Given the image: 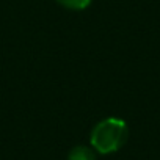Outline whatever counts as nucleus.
I'll return each instance as SVG.
<instances>
[{
    "label": "nucleus",
    "mask_w": 160,
    "mask_h": 160,
    "mask_svg": "<svg viewBox=\"0 0 160 160\" xmlns=\"http://www.w3.org/2000/svg\"><path fill=\"white\" fill-rule=\"evenodd\" d=\"M58 2L71 10H83L91 3V0H58Z\"/></svg>",
    "instance_id": "nucleus-3"
},
{
    "label": "nucleus",
    "mask_w": 160,
    "mask_h": 160,
    "mask_svg": "<svg viewBox=\"0 0 160 160\" xmlns=\"http://www.w3.org/2000/svg\"><path fill=\"white\" fill-rule=\"evenodd\" d=\"M127 124L119 118H107L98 122L91 132V146L101 154L119 151L127 141Z\"/></svg>",
    "instance_id": "nucleus-1"
},
{
    "label": "nucleus",
    "mask_w": 160,
    "mask_h": 160,
    "mask_svg": "<svg viewBox=\"0 0 160 160\" xmlns=\"http://www.w3.org/2000/svg\"><path fill=\"white\" fill-rule=\"evenodd\" d=\"M68 160H96V152L88 146H75L71 149Z\"/></svg>",
    "instance_id": "nucleus-2"
}]
</instances>
